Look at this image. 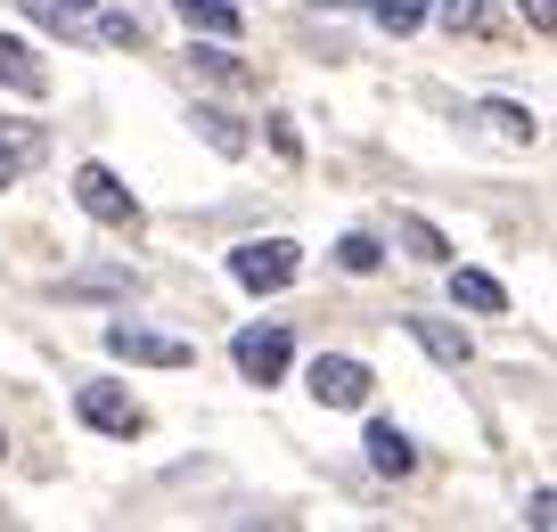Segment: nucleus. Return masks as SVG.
<instances>
[{
  "label": "nucleus",
  "mask_w": 557,
  "mask_h": 532,
  "mask_svg": "<svg viewBox=\"0 0 557 532\" xmlns=\"http://www.w3.org/2000/svg\"><path fill=\"white\" fill-rule=\"evenodd\" d=\"M410 336L426 344V352H435L443 369H459V361H468V327H443V320H410Z\"/></svg>",
  "instance_id": "ddd939ff"
},
{
  "label": "nucleus",
  "mask_w": 557,
  "mask_h": 532,
  "mask_svg": "<svg viewBox=\"0 0 557 532\" xmlns=\"http://www.w3.org/2000/svg\"><path fill=\"white\" fill-rule=\"evenodd\" d=\"M99 17V41H115V50H139V17L132 9H90Z\"/></svg>",
  "instance_id": "f3484780"
},
{
  "label": "nucleus",
  "mask_w": 557,
  "mask_h": 532,
  "mask_svg": "<svg viewBox=\"0 0 557 532\" xmlns=\"http://www.w3.org/2000/svg\"><path fill=\"white\" fill-rule=\"evenodd\" d=\"M197 66H206L213 83H238V74H246V66H238V58H230V50H197Z\"/></svg>",
  "instance_id": "412c9836"
},
{
  "label": "nucleus",
  "mask_w": 557,
  "mask_h": 532,
  "mask_svg": "<svg viewBox=\"0 0 557 532\" xmlns=\"http://www.w3.org/2000/svg\"><path fill=\"white\" fill-rule=\"evenodd\" d=\"M517 9H524V25H533V34H549V25H557V0H517Z\"/></svg>",
  "instance_id": "4be33fe9"
},
{
  "label": "nucleus",
  "mask_w": 557,
  "mask_h": 532,
  "mask_svg": "<svg viewBox=\"0 0 557 532\" xmlns=\"http://www.w3.org/2000/svg\"><path fill=\"white\" fill-rule=\"evenodd\" d=\"M74 410H83V426H99V434H123V443H132V434H148V410H139V401L123 394L115 378H90L83 394H74Z\"/></svg>",
  "instance_id": "423d86ee"
},
{
  "label": "nucleus",
  "mask_w": 557,
  "mask_h": 532,
  "mask_svg": "<svg viewBox=\"0 0 557 532\" xmlns=\"http://www.w3.org/2000/svg\"><path fill=\"white\" fill-rule=\"evenodd\" d=\"M361 443H369V467H377V475H410V467H418V443L394 426V418H369Z\"/></svg>",
  "instance_id": "6e6552de"
},
{
  "label": "nucleus",
  "mask_w": 557,
  "mask_h": 532,
  "mask_svg": "<svg viewBox=\"0 0 557 532\" xmlns=\"http://www.w3.org/2000/svg\"><path fill=\"white\" fill-rule=\"evenodd\" d=\"M50 9H66V17H90V9H99V0H50Z\"/></svg>",
  "instance_id": "5701e85b"
},
{
  "label": "nucleus",
  "mask_w": 557,
  "mask_h": 532,
  "mask_svg": "<svg viewBox=\"0 0 557 532\" xmlns=\"http://www.w3.org/2000/svg\"><path fill=\"white\" fill-rule=\"evenodd\" d=\"M230 361H238V378L278 385L287 361H296V336H287V327H238V336H230Z\"/></svg>",
  "instance_id": "39448f33"
},
{
  "label": "nucleus",
  "mask_w": 557,
  "mask_h": 532,
  "mask_svg": "<svg viewBox=\"0 0 557 532\" xmlns=\"http://www.w3.org/2000/svg\"><path fill=\"white\" fill-rule=\"evenodd\" d=\"M66 295H139V279L132 271H83V279H66Z\"/></svg>",
  "instance_id": "dca6fc26"
},
{
  "label": "nucleus",
  "mask_w": 557,
  "mask_h": 532,
  "mask_svg": "<svg viewBox=\"0 0 557 532\" xmlns=\"http://www.w3.org/2000/svg\"><path fill=\"white\" fill-rule=\"evenodd\" d=\"M336 262H345L352 279H369V271H377V262H385V246L369 238V230H352V238H336Z\"/></svg>",
  "instance_id": "2eb2a0df"
},
{
  "label": "nucleus",
  "mask_w": 557,
  "mask_h": 532,
  "mask_svg": "<svg viewBox=\"0 0 557 532\" xmlns=\"http://www.w3.org/2000/svg\"><path fill=\"white\" fill-rule=\"evenodd\" d=\"M74 197H83L90 222H107V230H139V197L123 189L107 164H74Z\"/></svg>",
  "instance_id": "20e7f679"
},
{
  "label": "nucleus",
  "mask_w": 557,
  "mask_h": 532,
  "mask_svg": "<svg viewBox=\"0 0 557 532\" xmlns=\"http://www.w3.org/2000/svg\"><path fill=\"white\" fill-rule=\"evenodd\" d=\"M394 230H401V246H410V255H418V262H451V238H443V230H435V222H426V213H401V222H394Z\"/></svg>",
  "instance_id": "4468645a"
},
{
  "label": "nucleus",
  "mask_w": 557,
  "mask_h": 532,
  "mask_svg": "<svg viewBox=\"0 0 557 532\" xmlns=\"http://www.w3.org/2000/svg\"><path fill=\"white\" fill-rule=\"evenodd\" d=\"M443 271H451V304L459 311H484V320H500V311H508V287L492 271H459V262H443Z\"/></svg>",
  "instance_id": "1a4fd4ad"
},
{
  "label": "nucleus",
  "mask_w": 557,
  "mask_h": 532,
  "mask_svg": "<svg viewBox=\"0 0 557 532\" xmlns=\"http://www.w3.org/2000/svg\"><path fill=\"white\" fill-rule=\"evenodd\" d=\"M34 148H41L34 132H17V139H0V189H9V181H17V172L34 164Z\"/></svg>",
  "instance_id": "6ab92c4d"
},
{
  "label": "nucleus",
  "mask_w": 557,
  "mask_h": 532,
  "mask_svg": "<svg viewBox=\"0 0 557 532\" xmlns=\"http://www.w3.org/2000/svg\"><path fill=\"white\" fill-rule=\"evenodd\" d=\"M189 123H197V132H206V139H213L222 156H246V123L230 115L222 99H197V107H189Z\"/></svg>",
  "instance_id": "9d476101"
},
{
  "label": "nucleus",
  "mask_w": 557,
  "mask_h": 532,
  "mask_svg": "<svg viewBox=\"0 0 557 532\" xmlns=\"http://www.w3.org/2000/svg\"><path fill=\"white\" fill-rule=\"evenodd\" d=\"M475 115H484V123H492V132H500V139H517V148H533V139H541L533 107H517V99H484V107H475Z\"/></svg>",
  "instance_id": "9b49d317"
},
{
  "label": "nucleus",
  "mask_w": 557,
  "mask_h": 532,
  "mask_svg": "<svg viewBox=\"0 0 557 532\" xmlns=\"http://www.w3.org/2000/svg\"><path fill=\"white\" fill-rule=\"evenodd\" d=\"M173 9H181V25H189V34H213V41L238 34V9H230V0H173Z\"/></svg>",
  "instance_id": "f8f14e48"
},
{
  "label": "nucleus",
  "mask_w": 557,
  "mask_h": 532,
  "mask_svg": "<svg viewBox=\"0 0 557 532\" xmlns=\"http://www.w3.org/2000/svg\"><path fill=\"white\" fill-rule=\"evenodd\" d=\"M107 352H115V361H139V369H189L197 361L181 336H164V327H148V320H107Z\"/></svg>",
  "instance_id": "7ed1b4c3"
},
{
  "label": "nucleus",
  "mask_w": 557,
  "mask_h": 532,
  "mask_svg": "<svg viewBox=\"0 0 557 532\" xmlns=\"http://www.w3.org/2000/svg\"><path fill=\"white\" fill-rule=\"evenodd\" d=\"M369 17H377L385 34H410V25L426 17V0H369Z\"/></svg>",
  "instance_id": "a211bd4d"
},
{
  "label": "nucleus",
  "mask_w": 557,
  "mask_h": 532,
  "mask_svg": "<svg viewBox=\"0 0 557 532\" xmlns=\"http://www.w3.org/2000/svg\"><path fill=\"white\" fill-rule=\"evenodd\" d=\"M0 459H9V434H0Z\"/></svg>",
  "instance_id": "b1692460"
},
{
  "label": "nucleus",
  "mask_w": 557,
  "mask_h": 532,
  "mask_svg": "<svg viewBox=\"0 0 557 532\" xmlns=\"http://www.w3.org/2000/svg\"><path fill=\"white\" fill-rule=\"evenodd\" d=\"M0 90H17V99H50V66H41L34 41L0 34Z\"/></svg>",
  "instance_id": "0eeeda50"
},
{
  "label": "nucleus",
  "mask_w": 557,
  "mask_h": 532,
  "mask_svg": "<svg viewBox=\"0 0 557 532\" xmlns=\"http://www.w3.org/2000/svg\"><path fill=\"white\" fill-rule=\"evenodd\" d=\"M435 9H443L451 34H475V25H484V0H435Z\"/></svg>",
  "instance_id": "aec40b11"
},
{
  "label": "nucleus",
  "mask_w": 557,
  "mask_h": 532,
  "mask_svg": "<svg viewBox=\"0 0 557 532\" xmlns=\"http://www.w3.org/2000/svg\"><path fill=\"white\" fill-rule=\"evenodd\" d=\"M296 271H304V246L296 238H246V246H230V279H238L246 295L296 287Z\"/></svg>",
  "instance_id": "f257e3e1"
},
{
  "label": "nucleus",
  "mask_w": 557,
  "mask_h": 532,
  "mask_svg": "<svg viewBox=\"0 0 557 532\" xmlns=\"http://www.w3.org/2000/svg\"><path fill=\"white\" fill-rule=\"evenodd\" d=\"M304 385H312V401H320V410H369V394H377L369 361H352V352H320Z\"/></svg>",
  "instance_id": "f03ea898"
}]
</instances>
